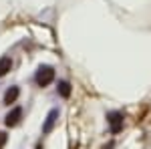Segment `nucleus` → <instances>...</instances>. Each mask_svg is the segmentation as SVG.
Here are the masks:
<instances>
[{"instance_id":"f257e3e1","label":"nucleus","mask_w":151,"mask_h":149,"mask_svg":"<svg viewBox=\"0 0 151 149\" xmlns=\"http://www.w3.org/2000/svg\"><path fill=\"white\" fill-rule=\"evenodd\" d=\"M55 81V69L52 67H40L38 73H36V83L40 87H47Z\"/></svg>"},{"instance_id":"f03ea898","label":"nucleus","mask_w":151,"mask_h":149,"mask_svg":"<svg viewBox=\"0 0 151 149\" xmlns=\"http://www.w3.org/2000/svg\"><path fill=\"white\" fill-rule=\"evenodd\" d=\"M107 121H109V125H111V131H113V133H119L121 127H123V115L121 113H109Z\"/></svg>"},{"instance_id":"7ed1b4c3","label":"nucleus","mask_w":151,"mask_h":149,"mask_svg":"<svg viewBox=\"0 0 151 149\" xmlns=\"http://www.w3.org/2000/svg\"><path fill=\"white\" fill-rule=\"evenodd\" d=\"M20 117H22V109H12L10 113L6 115V125L8 127H14V125H18V121H20Z\"/></svg>"},{"instance_id":"20e7f679","label":"nucleus","mask_w":151,"mask_h":149,"mask_svg":"<svg viewBox=\"0 0 151 149\" xmlns=\"http://www.w3.org/2000/svg\"><path fill=\"white\" fill-rule=\"evenodd\" d=\"M57 117H58V111H57V109H52V111L48 113L45 125H42V131H45V133H50V131H52V127H55V123H57Z\"/></svg>"},{"instance_id":"39448f33","label":"nucleus","mask_w":151,"mask_h":149,"mask_svg":"<svg viewBox=\"0 0 151 149\" xmlns=\"http://www.w3.org/2000/svg\"><path fill=\"white\" fill-rule=\"evenodd\" d=\"M18 87H10V89H8V91L4 93V103L6 105H10V103H14V101H16V99H18Z\"/></svg>"},{"instance_id":"423d86ee","label":"nucleus","mask_w":151,"mask_h":149,"mask_svg":"<svg viewBox=\"0 0 151 149\" xmlns=\"http://www.w3.org/2000/svg\"><path fill=\"white\" fill-rule=\"evenodd\" d=\"M10 67H12V60H10V57H4V58H0V77H4L8 71H10Z\"/></svg>"},{"instance_id":"0eeeda50","label":"nucleus","mask_w":151,"mask_h":149,"mask_svg":"<svg viewBox=\"0 0 151 149\" xmlns=\"http://www.w3.org/2000/svg\"><path fill=\"white\" fill-rule=\"evenodd\" d=\"M58 93H60L63 97H69V95H70V85L67 83V81L58 83Z\"/></svg>"},{"instance_id":"6e6552de","label":"nucleus","mask_w":151,"mask_h":149,"mask_svg":"<svg viewBox=\"0 0 151 149\" xmlns=\"http://www.w3.org/2000/svg\"><path fill=\"white\" fill-rule=\"evenodd\" d=\"M6 139H8V135H6V133H0V149L4 147V143H6Z\"/></svg>"}]
</instances>
